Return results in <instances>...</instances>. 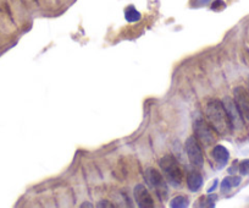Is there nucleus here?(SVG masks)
<instances>
[{
	"instance_id": "nucleus-14",
	"label": "nucleus",
	"mask_w": 249,
	"mask_h": 208,
	"mask_svg": "<svg viewBox=\"0 0 249 208\" xmlns=\"http://www.w3.org/2000/svg\"><path fill=\"white\" fill-rule=\"evenodd\" d=\"M239 173L242 175H249V159H246L239 164Z\"/></svg>"
},
{
	"instance_id": "nucleus-1",
	"label": "nucleus",
	"mask_w": 249,
	"mask_h": 208,
	"mask_svg": "<svg viewBox=\"0 0 249 208\" xmlns=\"http://www.w3.org/2000/svg\"><path fill=\"white\" fill-rule=\"evenodd\" d=\"M205 115L212 128L216 131L219 135H229L232 131L231 123H230L229 115L226 113L222 102L217 99L210 100L205 108Z\"/></svg>"
},
{
	"instance_id": "nucleus-12",
	"label": "nucleus",
	"mask_w": 249,
	"mask_h": 208,
	"mask_svg": "<svg viewBox=\"0 0 249 208\" xmlns=\"http://www.w3.org/2000/svg\"><path fill=\"white\" fill-rule=\"evenodd\" d=\"M124 19L128 21V22H137L141 20V14L138 13L137 9L135 6H128L126 10H124Z\"/></svg>"
},
{
	"instance_id": "nucleus-5",
	"label": "nucleus",
	"mask_w": 249,
	"mask_h": 208,
	"mask_svg": "<svg viewBox=\"0 0 249 208\" xmlns=\"http://www.w3.org/2000/svg\"><path fill=\"white\" fill-rule=\"evenodd\" d=\"M222 104H224L225 109H226L227 115H229L230 123H231V126H232V130H234V131L242 130V129L244 128L243 115H242L241 112H239L238 108H237L234 100H232L231 98H225L224 102H222Z\"/></svg>"
},
{
	"instance_id": "nucleus-18",
	"label": "nucleus",
	"mask_w": 249,
	"mask_h": 208,
	"mask_svg": "<svg viewBox=\"0 0 249 208\" xmlns=\"http://www.w3.org/2000/svg\"><path fill=\"white\" fill-rule=\"evenodd\" d=\"M81 207H93V206L92 205H90V203H83V205L82 206H81Z\"/></svg>"
},
{
	"instance_id": "nucleus-2",
	"label": "nucleus",
	"mask_w": 249,
	"mask_h": 208,
	"mask_svg": "<svg viewBox=\"0 0 249 208\" xmlns=\"http://www.w3.org/2000/svg\"><path fill=\"white\" fill-rule=\"evenodd\" d=\"M159 164L160 167H161L162 173L166 176L167 181H169L172 186H175V188L181 186L182 180H183V171L179 168L176 158L170 154L164 155V157L160 159Z\"/></svg>"
},
{
	"instance_id": "nucleus-10",
	"label": "nucleus",
	"mask_w": 249,
	"mask_h": 208,
	"mask_svg": "<svg viewBox=\"0 0 249 208\" xmlns=\"http://www.w3.org/2000/svg\"><path fill=\"white\" fill-rule=\"evenodd\" d=\"M187 185H188V189L193 192L199 190L203 185V176L200 175L197 171H192L190 173L188 178H187Z\"/></svg>"
},
{
	"instance_id": "nucleus-19",
	"label": "nucleus",
	"mask_w": 249,
	"mask_h": 208,
	"mask_svg": "<svg viewBox=\"0 0 249 208\" xmlns=\"http://www.w3.org/2000/svg\"><path fill=\"white\" fill-rule=\"evenodd\" d=\"M248 87H249V83H248Z\"/></svg>"
},
{
	"instance_id": "nucleus-6",
	"label": "nucleus",
	"mask_w": 249,
	"mask_h": 208,
	"mask_svg": "<svg viewBox=\"0 0 249 208\" xmlns=\"http://www.w3.org/2000/svg\"><path fill=\"white\" fill-rule=\"evenodd\" d=\"M184 148H186L187 155H188L191 163L193 166L198 167V168L203 167V164H204V157H203L202 150H200L199 145H198L197 138L193 137V136L187 138L186 143H184Z\"/></svg>"
},
{
	"instance_id": "nucleus-17",
	"label": "nucleus",
	"mask_w": 249,
	"mask_h": 208,
	"mask_svg": "<svg viewBox=\"0 0 249 208\" xmlns=\"http://www.w3.org/2000/svg\"><path fill=\"white\" fill-rule=\"evenodd\" d=\"M210 0H195V5L196 6H202L205 5V4L209 3Z\"/></svg>"
},
{
	"instance_id": "nucleus-16",
	"label": "nucleus",
	"mask_w": 249,
	"mask_h": 208,
	"mask_svg": "<svg viewBox=\"0 0 249 208\" xmlns=\"http://www.w3.org/2000/svg\"><path fill=\"white\" fill-rule=\"evenodd\" d=\"M97 207H114V206L109 203V201H100L97 205Z\"/></svg>"
},
{
	"instance_id": "nucleus-9",
	"label": "nucleus",
	"mask_w": 249,
	"mask_h": 208,
	"mask_svg": "<svg viewBox=\"0 0 249 208\" xmlns=\"http://www.w3.org/2000/svg\"><path fill=\"white\" fill-rule=\"evenodd\" d=\"M212 154H213V157H214L215 161H216V163H219L220 167H225L227 164V162H229L230 153H229V151L224 147V146H221V145L215 146V147L213 148Z\"/></svg>"
},
{
	"instance_id": "nucleus-7",
	"label": "nucleus",
	"mask_w": 249,
	"mask_h": 208,
	"mask_svg": "<svg viewBox=\"0 0 249 208\" xmlns=\"http://www.w3.org/2000/svg\"><path fill=\"white\" fill-rule=\"evenodd\" d=\"M233 100L238 111L246 120H249V92L244 87L239 86L233 90Z\"/></svg>"
},
{
	"instance_id": "nucleus-13",
	"label": "nucleus",
	"mask_w": 249,
	"mask_h": 208,
	"mask_svg": "<svg viewBox=\"0 0 249 208\" xmlns=\"http://www.w3.org/2000/svg\"><path fill=\"white\" fill-rule=\"evenodd\" d=\"M190 206V201L186 196H177L170 202V207L172 208H186Z\"/></svg>"
},
{
	"instance_id": "nucleus-11",
	"label": "nucleus",
	"mask_w": 249,
	"mask_h": 208,
	"mask_svg": "<svg viewBox=\"0 0 249 208\" xmlns=\"http://www.w3.org/2000/svg\"><path fill=\"white\" fill-rule=\"evenodd\" d=\"M241 184V178L239 176H227L222 180L221 183V191L227 192V191L231 190L232 188H236Z\"/></svg>"
},
{
	"instance_id": "nucleus-15",
	"label": "nucleus",
	"mask_w": 249,
	"mask_h": 208,
	"mask_svg": "<svg viewBox=\"0 0 249 208\" xmlns=\"http://www.w3.org/2000/svg\"><path fill=\"white\" fill-rule=\"evenodd\" d=\"M225 8V3L221 1V0H215L214 3L212 4V9L213 10H220V9Z\"/></svg>"
},
{
	"instance_id": "nucleus-4",
	"label": "nucleus",
	"mask_w": 249,
	"mask_h": 208,
	"mask_svg": "<svg viewBox=\"0 0 249 208\" xmlns=\"http://www.w3.org/2000/svg\"><path fill=\"white\" fill-rule=\"evenodd\" d=\"M193 130H195L196 138L204 146H209L215 142V130L204 119H196L195 124H193Z\"/></svg>"
},
{
	"instance_id": "nucleus-8",
	"label": "nucleus",
	"mask_w": 249,
	"mask_h": 208,
	"mask_svg": "<svg viewBox=\"0 0 249 208\" xmlns=\"http://www.w3.org/2000/svg\"><path fill=\"white\" fill-rule=\"evenodd\" d=\"M133 196L137 202L138 207L141 208H153L154 207V201H153L152 196H150L149 191L147 190L143 184H138L136 185L135 190H133Z\"/></svg>"
},
{
	"instance_id": "nucleus-3",
	"label": "nucleus",
	"mask_w": 249,
	"mask_h": 208,
	"mask_svg": "<svg viewBox=\"0 0 249 208\" xmlns=\"http://www.w3.org/2000/svg\"><path fill=\"white\" fill-rule=\"evenodd\" d=\"M144 180L150 189L155 191L160 201H165L169 195L167 185L161 174L154 168H148L144 173Z\"/></svg>"
}]
</instances>
